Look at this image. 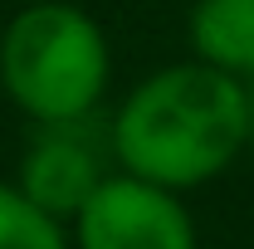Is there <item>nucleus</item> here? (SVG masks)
Segmentation results:
<instances>
[{
    "label": "nucleus",
    "mask_w": 254,
    "mask_h": 249,
    "mask_svg": "<svg viewBox=\"0 0 254 249\" xmlns=\"http://www.w3.org/2000/svg\"><path fill=\"white\" fill-rule=\"evenodd\" d=\"M108 137L118 171L176 195L195 190L250 147L245 83L200 59L166 63L118 103Z\"/></svg>",
    "instance_id": "f257e3e1"
},
{
    "label": "nucleus",
    "mask_w": 254,
    "mask_h": 249,
    "mask_svg": "<svg viewBox=\"0 0 254 249\" xmlns=\"http://www.w3.org/2000/svg\"><path fill=\"white\" fill-rule=\"evenodd\" d=\"M113 49L88 10L68 0L25 5L0 30V88L30 123L93 118L108 98Z\"/></svg>",
    "instance_id": "f03ea898"
},
{
    "label": "nucleus",
    "mask_w": 254,
    "mask_h": 249,
    "mask_svg": "<svg viewBox=\"0 0 254 249\" xmlns=\"http://www.w3.org/2000/svg\"><path fill=\"white\" fill-rule=\"evenodd\" d=\"M113 161H118L113 137L98 123V113L73 123H34L15 186L54 220H73L93 200V190L113 176Z\"/></svg>",
    "instance_id": "7ed1b4c3"
},
{
    "label": "nucleus",
    "mask_w": 254,
    "mask_h": 249,
    "mask_svg": "<svg viewBox=\"0 0 254 249\" xmlns=\"http://www.w3.org/2000/svg\"><path fill=\"white\" fill-rule=\"evenodd\" d=\"M73 249H200L181 195L113 171L73 215Z\"/></svg>",
    "instance_id": "20e7f679"
},
{
    "label": "nucleus",
    "mask_w": 254,
    "mask_h": 249,
    "mask_svg": "<svg viewBox=\"0 0 254 249\" xmlns=\"http://www.w3.org/2000/svg\"><path fill=\"white\" fill-rule=\"evenodd\" d=\"M186 34L200 63L240 83L254 78V0H195Z\"/></svg>",
    "instance_id": "39448f33"
},
{
    "label": "nucleus",
    "mask_w": 254,
    "mask_h": 249,
    "mask_svg": "<svg viewBox=\"0 0 254 249\" xmlns=\"http://www.w3.org/2000/svg\"><path fill=\"white\" fill-rule=\"evenodd\" d=\"M0 249H68V235L15 181H0Z\"/></svg>",
    "instance_id": "423d86ee"
},
{
    "label": "nucleus",
    "mask_w": 254,
    "mask_h": 249,
    "mask_svg": "<svg viewBox=\"0 0 254 249\" xmlns=\"http://www.w3.org/2000/svg\"><path fill=\"white\" fill-rule=\"evenodd\" d=\"M245 127H250V147H254V78H245Z\"/></svg>",
    "instance_id": "0eeeda50"
}]
</instances>
